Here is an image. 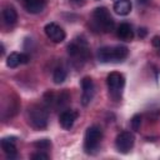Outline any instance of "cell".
Segmentation results:
<instances>
[{
	"label": "cell",
	"instance_id": "27",
	"mask_svg": "<svg viewBox=\"0 0 160 160\" xmlns=\"http://www.w3.org/2000/svg\"><path fill=\"white\" fill-rule=\"evenodd\" d=\"M19 1H21V2H24V1H25V0H19Z\"/></svg>",
	"mask_w": 160,
	"mask_h": 160
},
{
	"label": "cell",
	"instance_id": "5",
	"mask_svg": "<svg viewBox=\"0 0 160 160\" xmlns=\"http://www.w3.org/2000/svg\"><path fill=\"white\" fill-rule=\"evenodd\" d=\"M134 142H135V136H134L132 132H130V131H121L116 136L115 146H116L119 152L126 154V152H129L132 149Z\"/></svg>",
	"mask_w": 160,
	"mask_h": 160
},
{
	"label": "cell",
	"instance_id": "28",
	"mask_svg": "<svg viewBox=\"0 0 160 160\" xmlns=\"http://www.w3.org/2000/svg\"><path fill=\"white\" fill-rule=\"evenodd\" d=\"M115 1H119V0H114V2H115Z\"/></svg>",
	"mask_w": 160,
	"mask_h": 160
},
{
	"label": "cell",
	"instance_id": "17",
	"mask_svg": "<svg viewBox=\"0 0 160 160\" xmlns=\"http://www.w3.org/2000/svg\"><path fill=\"white\" fill-rule=\"evenodd\" d=\"M21 64V54L19 52H11L6 59V65L11 69L18 68Z\"/></svg>",
	"mask_w": 160,
	"mask_h": 160
},
{
	"label": "cell",
	"instance_id": "7",
	"mask_svg": "<svg viewBox=\"0 0 160 160\" xmlns=\"http://www.w3.org/2000/svg\"><path fill=\"white\" fill-rule=\"evenodd\" d=\"M81 88H82V94H81V104L84 106L89 105L90 101L94 98L95 94V86H94V81L90 76H84L81 80Z\"/></svg>",
	"mask_w": 160,
	"mask_h": 160
},
{
	"label": "cell",
	"instance_id": "12",
	"mask_svg": "<svg viewBox=\"0 0 160 160\" xmlns=\"http://www.w3.org/2000/svg\"><path fill=\"white\" fill-rule=\"evenodd\" d=\"M116 34L118 36L124 40V41H131L134 39V30L131 28L130 24L128 22H122L118 26V30H116Z\"/></svg>",
	"mask_w": 160,
	"mask_h": 160
},
{
	"label": "cell",
	"instance_id": "2",
	"mask_svg": "<svg viewBox=\"0 0 160 160\" xmlns=\"http://www.w3.org/2000/svg\"><path fill=\"white\" fill-rule=\"evenodd\" d=\"M28 118H29V122L31 124L32 128L45 129L48 125L49 114L45 108L39 106V105H32L28 110Z\"/></svg>",
	"mask_w": 160,
	"mask_h": 160
},
{
	"label": "cell",
	"instance_id": "23",
	"mask_svg": "<svg viewBox=\"0 0 160 160\" xmlns=\"http://www.w3.org/2000/svg\"><path fill=\"white\" fill-rule=\"evenodd\" d=\"M146 34H148V31H146V29H145V28H139L138 35H139L140 38H145V36H146Z\"/></svg>",
	"mask_w": 160,
	"mask_h": 160
},
{
	"label": "cell",
	"instance_id": "22",
	"mask_svg": "<svg viewBox=\"0 0 160 160\" xmlns=\"http://www.w3.org/2000/svg\"><path fill=\"white\" fill-rule=\"evenodd\" d=\"M151 42H152V45L155 46V48H160V36H154L152 38V40H151Z\"/></svg>",
	"mask_w": 160,
	"mask_h": 160
},
{
	"label": "cell",
	"instance_id": "24",
	"mask_svg": "<svg viewBox=\"0 0 160 160\" xmlns=\"http://www.w3.org/2000/svg\"><path fill=\"white\" fill-rule=\"evenodd\" d=\"M29 56L26 55V54H24V52H21V64H26V62H29Z\"/></svg>",
	"mask_w": 160,
	"mask_h": 160
},
{
	"label": "cell",
	"instance_id": "10",
	"mask_svg": "<svg viewBox=\"0 0 160 160\" xmlns=\"http://www.w3.org/2000/svg\"><path fill=\"white\" fill-rule=\"evenodd\" d=\"M15 141H16V138L14 136H8V138H4L1 140V148H2V151L8 155V158L12 159L16 156V146H15Z\"/></svg>",
	"mask_w": 160,
	"mask_h": 160
},
{
	"label": "cell",
	"instance_id": "3",
	"mask_svg": "<svg viewBox=\"0 0 160 160\" xmlns=\"http://www.w3.org/2000/svg\"><path fill=\"white\" fill-rule=\"evenodd\" d=\"M68 54L75 60H86L90 55L88 41L84 38H76L68 45Z\"/></svg>",
	"mask_w": 160,
	"mask_h": 160
},
{
	"label": "cell",
	"instance_id": "25",
	"mask_svg": "<svg viewBox=\"0 0 160 160\" xmlns=\"http://www.w3.org/2000/svg\"><path fill=\"white\" fill-rule=\"evenodd\" d=\"M136 1H138L140 5H146V4H148L150 0H136Z\"/></svg>",
	"mask_w": 160,
	"mask_h": 160
},
{
	"label": "cell",
	"instance_id": "8",
	"mask_svg": "<svg viewBox=\"0 0 160 160\" xmlns=\"http://www.w3.org/2000/svg\"><path fill=\"white\" fill-rule=\"evenodd\" d=\"M44 31H45L46 36H48L51 41H54V42H61V41L65 40V36H66V34H65V31L62 30V28L59 26V25L55 24V22H49V24H46L45 28H44Z\"/></svg>",
	"mask_w": 160,
	"mask_h": 160
},
{
	"label": "cell",
	"instance_id": "4",
	"mask_svg": "<svg viewBox=\"0 0 160 160\" xmlns=\"http://www.w3.org/2000/svg\"><path fill=\"white\" fill-rule=\"evenodd\" d=\"M102 138V131L99 126L92 125L90 126L86 132H85V138H84V149L86 152H91L92 150H95L100 142Z\"/></svg>",
	"mask_w": 160,
	"mask_h": 160
},
{
	"label": "cell",
	"instance_id": "18",
	"mask_svg": "<svg viewBox=\"0 0 160 160\" xmlns=\"http://www.w3.org/2000/svg\"><path fill=\"white\" fill-rule=\"evenodd\" d=\"M66 70L65 69H62V68H56L55 70H54V74H52V80H54V82L55 84H62L64 81H65V79H66Z\"/></svg>",
	"mask_w": 160,
	"mask_h": 160
},
{
	"label": "cell",
	"instance_id": "21",
	"mask_svg": "<svg viewBox=\"0 0 160 160\" xmlns=\"http://www.w3.org/2000/svg\"><path fill=\"white\" fill-rule=\"evenodd\" d=\"M31 159L32 160H48L49 159V155L45 154V152H42V150H39L38 152H34L31 155Z\"/></svg>",
	"mask_w": 160,
	"mask_h": 160
},
{
	"label": "cell",
	"instance_id": "16",
	"mask_svg": "<svg viewBox=\"0 0 160 160\" xmlns=\"http://www.w3.org/2000/svg\"><path fill=\"white\" fill-rule=\"evenodd\" d=\"M114 49V61H122L129 55V49L124 45L112 46Z\"/></svg>",
	"mask_w": 160,
	"mask_h": 160
},
{
	"label": "cell",
	"instance_id": "13",
	"mask_svg": "<svg viewBox=\"0 0 160 160\" xmlns=\"http://www.w3.org/2000/svg\"><path fill=\"white\" fill-rule=\"evenodd\" d=\"M98 60L100 62H112L114 61V49L112 46H102L96 52Z\"/></svg>",
	"mask_w": 160,
	"mask_h": 160
},
{
	"label": "cell",
	"instance_id": "14",
	"mask_svg": "<svg viewBox=\"0 0 160 160\" xmlns=\"http://www.w3.org/2000/svg\"><path fill=\"white\" fill-rule=\"evenodd\" d=\"M131 8H132V4L130 0H119L114 2V11L118 15H122V16L128 15L131 11Z\"/></svg>",
	"mask_w": 160,
	"mask_h": 160
},
{
	"label": "cell",
	"instance_id": "19",
	"mask_svg": "<svg viewBox=\"0 0 160 160\" xmlns=\"http://www.w3.org/2000/svg\"><path fill=\"white\" fill-rule=\"evenodd\" d=\"M34 146L38 150H48L49 148H51V141L49 139H40L34 142Z\"/></svg>",
	"mask_w": 160,
	"mask_h": 160
},
{
	"label": "cell",
	"instance_id": "26",
	"mask_svg": "<svg viewBox=\"0 0 160 160\" xmlns=\"http://www.w3.org/2000/svg\"><path fill=\"white\" fill-rule=\"evenodd\" d=\"M72 2H80V1H82V0H71Z\"/></svg>",
	"mask_w": 160,
	"mask_h": 160
},
{
	"label": "cell",
	"instance_id": "11",
	"mask_svg": "<svg viewBox=\"0 0 160 160\" xmlns=\"http://www.w3.org/2000/svg\"><path fill=\"white\" fill-rule=\"evenodd\" d=\"M25 10L30 14H39L45 9L46 1L45 0H25L22 2Z\"/></svg>",
	"mask_w": 160,
	"mask_h": 160
},
{
	"label": "cell",
	"instance_id": "9",
	"mask_svg": "<svg viewBox=\"0 0 160 160\" xmlns=\"http://www.w3.org/2000/svg\"><path fill=\"white\" fill-rule=\"evenodd\" d=\"M76 118H78V111L71 110V109H68V110H64V111L60 114V116H59V122H60V125H61L64 129L68 130V129L72 128V125H74Z\"/></svg>",
	"mask_w": 160,
	"mask_h": 160
},
{
	"label": "cell",
	"instance_id": "1",
	"mask_svg": "<svg viewBox=\"0 0 160 160\" xmlns=\"http://www.w3.org/2000/svg\"><path fill=\"white\" fill-rule=\"evenodd\" d=\"M92 20H94V24L96 25V28L101 29L105 32H109V31L114 30L115 21L112 19V16L110 15L109 10L106 8H104V6L94 9V11H92Z\"/></svg>",
	"mask_w": 160,
	"mask_h": 160
},
{
	"label": "cell",
	"instance_id": "20",
	"mask_svg": "<svg viewBox=\"0 0 160 160\" xmlns=\"http://www.w3.org/2000/svg\"><path fill=\"white\" fill-rule=\"evenodd\" d=\"M140 125H141V115L140 114H135L131 118V129L134 131H139Z\"/></svg>",
	"mask_w": 160,
	"mask_h": 160
},
{
	"label": "cell",
	"instance_id": "6",
	"mask_svg": "<svg viewBox=\"0 0 160 160\" xmlns=\"http://www.w3.org/2000/svg\"><path fill=\"white\" fill-rule=\"evenodd\" d=\"M106 82H108V88H109L111 95L112 96H119L124 85H125V78H124L122 74H120L118 71H112L108 75Z\"/></svg>",
	"mask_w": 160,
	"mask_h": 160
},
{
	"label": "cell",
	"instance_id": "15",
	"mask_svg": "<svg viewBox=\"0 0 160 160\" xmlns=\"http://www.w3.org/2000/svg\"><path fill=\"white\" fill-rule=\"evenodd\" d=\"M2 19H4L5 24H8V25L15 24L16 20H18V12H16V10L12 6L4 8V10H2Z\"/></svg>",
	"mask_w": 160,
	"mask_h": 160
}]
</instances>
